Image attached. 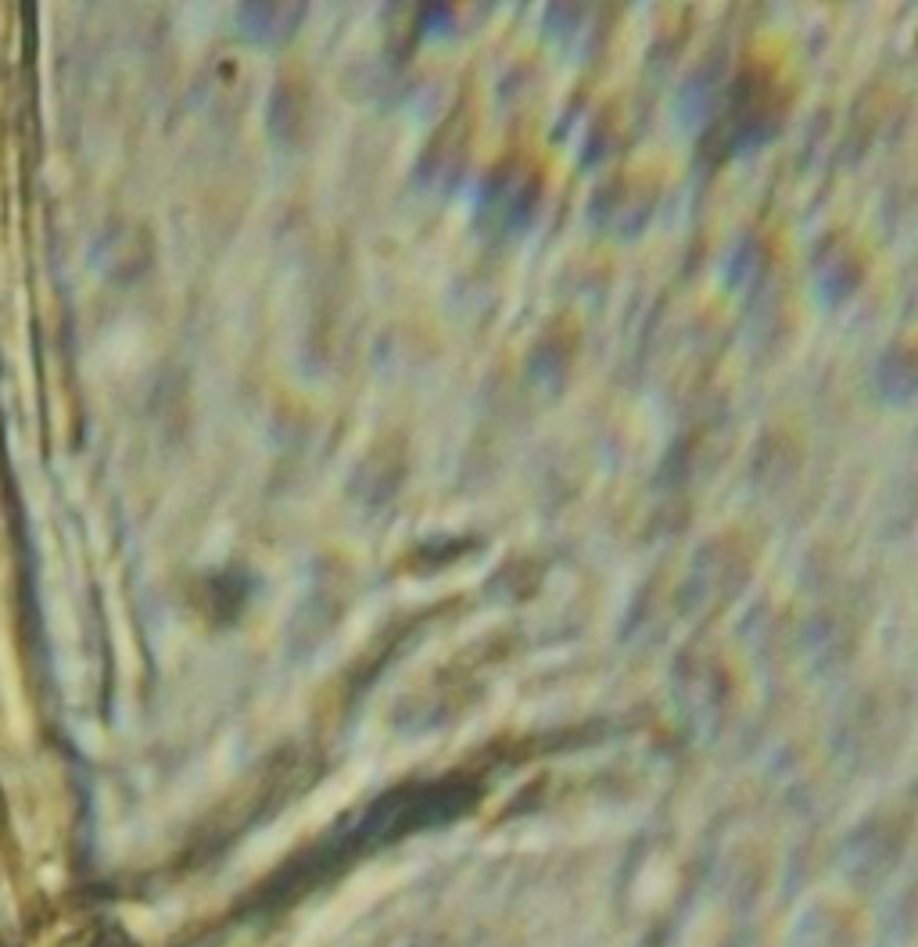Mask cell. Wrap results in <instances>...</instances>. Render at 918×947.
Wrapping results in <instances>:
<instances>
[]
</instances>
